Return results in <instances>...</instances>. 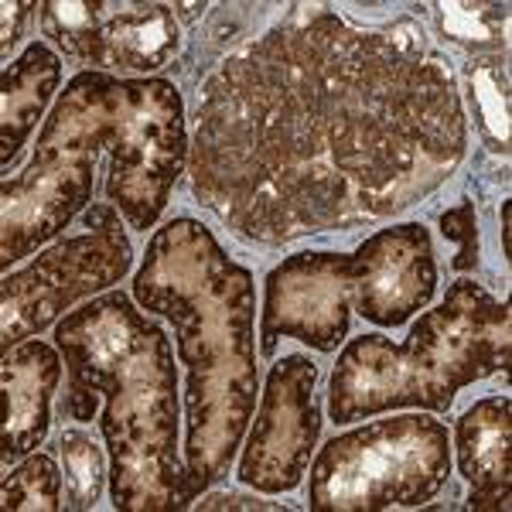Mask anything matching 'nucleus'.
I'll list each match as a JSON object with an SVG mask.
<instances>
[{"label":"nucleus","mask_w":512,"mask_h":512,"mask_svg":"<svg viewBox=\"0 0 512 512\" xmlns=\"http://www.w3.org/2000/svg\"><path fill=\"white\" fill-rule=\"evenodd\" d=\"M137 82L79 72L59 96L28 168L4 181V267L69 226L93 198L103 147L123 137Z\"/></svg>","instance_id":"obj_4"},{"label":"nucleus","mask_w":512,"mask_h":512,"mask_svg":"<svg viewBox=\"0 0 512 512\" xmlns=\"http://www.w3.org/2000/svg\"><path fill=\"white\" fill-rule=\"evenodd\" d=\"M130 239L106 205L86 216V233L62 239L31 267L4 277V352L41 332L72 301L117 284L130 270Z\"/></svg>","instance_id":"obj_6"},{"label":"nucleus","mask_w":512,"mask_h":512,"mask_svg":"<svg viewBox=\"0 0 512 512\" xmlns=\"http://www.w3.org/2000/svg\"><path fill=\"white\" fill-rule=\"evenodd\" d=\"M441 233L448 239H458L461 250L451 260L454 270H472L478 263V229H475V205L472 202H461L458 209H448L441 216Z\"/></svg>","instance_id":"obj_17"},{"label":"nucleus","mask_w":512,"mask_h":512,"mask_svg":"<svg viewBox=\"0 0 512 512\" xmlns=\"http://www.w3.org/2000/svg\"><path fill=\"white\" fill-rule=\"evenodd\" d=\"M444 28L454 41H489L492 31L489 24L482 21V7H461V4H451L444 7Z\"/></svg>","instance_id":"obj_18"},{"label":"nucleus","mask_w":512,"mask_h":512,"mask_svg":"<svg viewBox=\"0 0 512 512\" xmlns=\"http://www.w3.org/2000/svg\"><path fill=\"white\" fill-rule=\"evenodd\" d=\"M134 297L178 328L188 366L185 478L195 499L229 468L256 403L253 274L219 250L202 222L175 219L147 246Z\"/></svg>","instance_id":"obj_1"},{"label":"nucleus","mask_w":512,"mask_h":512,"mask_svg":"<svg viewBox=\"0 0 512 512\" xmlns=\"http://www.w3.org/2000/svg\"><path fill=\"white\" fill-rule=\"evenodd\" d=\"M472 96L475 110L482 120L485 134H492L506 151L509 144V93H506V76H499V69L492 65H472Z\"/></svg>","instance_id":"obj_16"},{"label":"nucleus","mask_w":512,"mask_h":512,"mask_svg":"<svg viewBox=\"0 0 512 512\" xmlns=\"http://www.w3.org/2000/svg\"><path fill=\"white\" fill-rule=\"evenodd\" d=\"M62 79V62L45 41H31L24 55L4 69V164L24 147Z\"/></svg>","instance_id":"obj_13"},{"label":"nucleus","mask_w":512,"mask_h":512,"mask_svg":"<svg viewBox=\"0 0 512 512\" xmlns=\"http://www.w3.org/2000/svg\"><path fill=\"white\" fill-rule=\"evenodd\" d=\"M0 11H4V55H7L14 45H18L21 24H24V18H28L31 7L28 4H11V0H7V4L0 7Z\"/></svg>","instance_id":"obj_19"},{"label":"nucleus","mask_w":512,"mask_h":512,"mask_svg":"<svg viewBox=\"0 0 512 512\" xmlns=\"http://www.w3.org/2000/svg\"><path fill=\"white\" fill-rule=\"evenodd\" d=\"M451 472L448 431L431 417L376 420L328 441L311 465V509L420 506Z\"/></svg>","instance_id":"obj_5"},{"label":"nucleus","mask_w":512,"mask_h":512,"mask_svg":"<svg viewBox=\"0 0 512 512\" xmlns=\"http://www.w3.org/2000/svg\"><path fill=\"white\" fill-rule=\"evenodd\" d=\"M202 509H270V502H256V499H246V495H209V499L198 502Z\"/></svg>","instance_id":"obj_20"},{"label":"nucleus","mask_w":512,"mask_h":512,"mask_svg":"<svg viewBox=\"0 0 512 512\" xmlns=\"http://www.w3.org/2000/svg\"><path fill=\"white\" fill-rule=\"evenodd\" d=\"M502 253L509 256V202H502Z\"/></svg>","instance_id":"obj_21"},{"label":"nucleus","mask_w":512,"mask_h":512,"mask_svg":"<svg viewBox=\"0 0 512 512\" xmlns=\"http://www.w3.org/2000/svg\"><path fill=\"white\" fill-rule=\"evenodd\" d=\"M318 369L304 355H284L267 376L250 448L239 461V482L260 492H291L301 482L318 441Z\"/></svg>","instance_id":"obj_8"},{"label":"nucleus","mask_w":512,"mask_h":512,"mask_svg":"<svg viewBox=\"0 0 512 512\" xmlns=\"http://www.w3.org/2000/svg\"><path fill=\"white\" fill-rule=\"evenodd\" d=\"M362 284L359 315L373 325L396 328L434 297L437 270L431 233L420 222L383 229L359 246Z\"/></svg>","instance_id":"obj_10"},{"label":"nucleus","mask_w":512,"mask_h":512,"mask_svg":"<svg viewBox=\"0 0 512 512\" xmlns=\"http://www.w3.org/2000/svg\"><path fill=\"white\" fill-rule=\"evenodd\" d=\"M509 396L478 400L454 427V448L465 482L472 485V509H509Z\"/></svg>","instance_id":"obj_12"},{"label":"nucleus","mask_w":512,"mask_h":512,"mask_svg":"<svg viewBox=\"0 0 512 512\" xmlns=\"http://www.w3.org/2000/svg\"><path fill=\"white\" fill-rule=\"evenodd\" d=\"M69 362L65 414L89 420L96 393L113 458L117 509H185L192 502L178 465V373L168 335L123 294H106L55 328Z\"/></svg>","instance_id":"obj_2"},{"label":"nucleus","mask_w":512,"mask_h":512,"mask_svg":"<svg viewBox=\"0 0 512 512\" xmlns=\"http://www.w3.org/2000/svg\"><path fill=\"white\" fill-rule=\"evenodd\" d=\"M4 509H62V478L55 458H24L4 482Z\"/></svg>","instance_id":"obj_15"},{"label":"nucleus","mask_w":512,"mask_h":512,"mask_svg":"<svg viewBox=\"0 0 512 512\" xmlns=\"http://www.w3.org/2000/svg\"><path fill=\"white\" fill-rule=\"evenodd\" d=\"M62 458H65V506L69 509H93L103 495V451L86 431L62 434Z\"/></svg>","instance_id":"obj_14"},{"label":"nucleus","mask_w":512,"mask_h":512,"mask_svg":"<svg viewBox=\"0 0 512 512\" xmlns=\"http://www.w3.org/2000/svg\"><path fill=\"white\" fill-rule=\"evenodd\" d=\"M41 24L65 52L106 69H161L178 48V24L164 4H45Z\"/></svg>","instance_id":"obj_9"},{"label":"nucleus","mask_w":512,"mask_h":512,"mask_svg":"<svg viewBox=\"0 0 512 512\" xmlns=\"http://www.w3.org/2000/svg\"><path fill=\"white\" fill-rule=\"evenodd\" d=\"M509 366V304L492 301L475 280H458L448 297L410 328L403 345L362 335L338 355L328 410L352 424L396 407H451L461 386Z\"/></svg>","instance_id":"obj_3"},{"label":"nucleus","mask_w":512,"mask_h":512,"mask_svg":"<svg viewBox=\"0 0 512 512\" xmlns=\"http://www.w3.org/2000/svg\"><path fill=\"white\" fill-rule=\"evenodd\" d=\"M362 284V253H297L267 274L263 291V355L277 338H297L332 352L349 332L352 297Z\"/></svg>","instance_id":"obj_7"},{"label":"nucleus","mask_w":512,"mask_h":512,"mask_svg":"<svg viewBox=\"0 0 512 512\" xmlns=\"http://www.w3.org/2000/svg\"><path fill=\"white\" fill-rule=\"evenodd\" d=\"M62 362L52 345L28 338L14 352L4 355V465L24 458L45 441L52 420V393L59 386Z\"/></svg>","instance_id":"obj_11"}]
</instances>
